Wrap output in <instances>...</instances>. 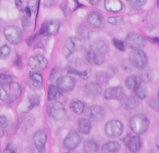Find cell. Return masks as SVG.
<instances>
[{
	"label": "cell",
	"instance_id": "b9f144b4",
	"mask_svg": "<svg viewBox=\"0 0 159 153\" xmlns=\"http://www.w3.org/2000/svg\"><path fill=\"white\" fill-rule=\"evenodd\" d=\"M28 6L30 7L32 12H35L37 10V0H29Z\"/></svg>",
	"mask_w": 159,
	"mask_h": 153
},
{
	"label": "cell",
	"instance_id": "f546056e",
	"mask_svg": "<svg viewBox=\"0 0 159 153\" xmlns=\"http://www.w3.org/2000/svg\"><path fill=\"white\" fill-rule=\"evenodd\" d=\"M29 79L31 84L35 87L40 86L43 83V76L37 72H32L29 73Z\"/></svg>",
	"mask_w": 159,
	"mask_h": 153
},
{
	"label": "cell",
	"instance_id": "2e32d148",
	"mask_svg": "<svg viewBox=\"0 0 159 153\" xmlns=\"http://www.w3.org/2000/svg\"><path fill=\"white\" fill-rule=\"evenodd\" d=\"M101 85L98 82H89L84 85L83 93L87 98H96L101 95Z\"/></svg>",
	"mask_w": 159,
	"mask_h": 153
},
{
	"label": "cell",
	"instance_id": "7dc6e473",
	"mask_svg": "<svg viewBox=\"0 0 159 153\" xmlns=\"http://www.w3.org/2000/svg\"><path fill=\"white\" fill-rule=\"evenodd\" d=\"M147 0H134V2L139 6H142L145 4Z\"/></svg>",
	"mask_w": 159,
	"mask_h": 153
},
{
	"label": "cell",
	"instance_id": "52a82bcc",
	"mask_svg": "<svg viewBox=\"0 0 159 153\" xmlns=\"http://www.w3.org/2000/svg\"><path fill=\"white\" fill-rule=\"evenodd\" d=\"M125 45L132 49H140L145 45V40L144 37L139 34L131 32L125 37Z\"/></svg>",
	"mask_w": 159,
	"mask_h": 153
},
{
	"label": "cell",
	"instance_id": "7c38bea8",
	"mask_svg": "<svg viewBox=\"0 0 159 153\" xmlns=\"http://www.w3.org/2000/svg\"><path fill=\"white\" fill-rule=\"evenodd\" d=\"M81 142L80 136L76 129L71 130L63 140V146L67 150L71 151L76 148Z\"/></svg>",
	"mask_w": 159,
	"mask_h": 153
},
{
	"label": "cell",
	"instance_id": "8992f818",
	"mask_svg": "<svg viewBox=\"0 0 159 153\" xmlns=\"http://www.w3.org/2000/svg\"><path fill=\"white\" fill-rule=\"evenodd\" d=\"M123 130V124L118 120L109 121L104 126V132L106 134L111 138L119 137L122 134Z\"/></svg>",
	"mask_w": 159,
	"mask_h": 153
},
{
	"label": "cell",
	"instance_id": "db71d44e",
	"mask_svg": "<svg viewBox=\"0 0 159 153\" xmlns=\"http://www.w3.org/2000/svg\"><path fill=\"white\" fill-rule=\"evenodd\" d=\"M157 96H158V100H159V91L158 92V94H157Z\"/></svg>",
	"mask_w": 159,
	"mask_h": 153
},
{
	"label": "cell",
	"instance_id": "5b68a950",
	"mask_svg": "<svg viewBox=\"0 0 159 153\" xmlns=\"http://www.w3.org/2000/svg\"><path fill=\"white\" fill-rule=\"evenodd\" d=\"M4 34L7 40L12 45H18L22 38V32L21 29L14 25L7 26L4 28Z\"/></svg>",
	"mask_w": 159,
	"mask_h": 153
},
{
	"label": "cell",
	"instance_id": "f6af8a7d",
	"mask_svg": "<svg viewBox=\"0 0 159 153\" xmlns=\"http://www.w3.org/2000/svg\"><path fill=\"white\" fill-rule=\"evenodd\" d=\"M24 11L25 12V15H26V16H27V17H30L31 16L32 12L31 9H30V7H29L28 6H25V7H24Z\"/></svg>",
	"mask_w": 159,
	"mask_h": 153
},
{
	"label": "cell",
	"instance_id": "7bdbcfd3",
	"mask_svg": "<svg viewBox=\"0 0 159 153\" xmlns=\"http://www.w3.org/2000/svg\"><path fill=\"white\" fill-rule=\"evenodd\" d=\"M7 126V119L4 115H0V128H6Z\"/></svg>",
	"mask_w": 159,
	"mask_h": 153
},
{
	"label": "cell",
	"instance_id": "277c9868",
	"mask_svg": "<svg viewBox=\"0 0 159 153\" xmlns=\"http://www.w3.org/2000/svg\"><path fill=\"white\" fill-rule=\"evenodd\" d=\"M47 113L50 118L55 120L62 119L66 113L64 105L60 101L55 100L51 101L47 107Z\"/></svg>",
	"mask_w": 159,
	"mask_h": 153
},
{
	"label": "cell",
	"instance_id": "7a4b0ae2",
	"mask_svg": "<svg viewBox=\"0 0 159 153\" xmlns=\"http://www.w3.org/2000/svg\"><path fill=\"white\" fill-rule=\"evenodd\" d=\"M130 64L139 70L145 68L148 63V57L145 52L140 49L132 50L129 55Z\"/></svg>",
	"mask_w": 159,
	"mask_h": 153
},
{
	"label": "cell",
	"instance_id": "30bf717a",
	"mask_svg": "<svg viewBox=\"0 0 159 153\" xmlns=\"http://www.w3.org/2000/svg\"><path fill=\"white\" fill-rule=\"evenodd\" d=\"M7 91L8 95L7 102L12 103L20 97L22 91V88L18 82L12 80L7 83Z\"/></svg>",
	"mask_w": 159,
	"mask_h": 153
},
{
	"label": "cell",
	"instance_id": "f5cc1de1",
	"mask_svg": "<svg viewBox=\"0 0 159 153\" xmlns=\"http://www.w3.org/2000/svg\"><path fill=\"white\" fill-rule=\"evenodd\" d=\"M157 7L159 9V0H157Z\"/></svg>",
	"mask_w": 159,
	"mask_h": 153
},
{
	"label": "cell",
	"instance_id": "f1b7e54d",
	"mask_svg": "<svg viewBox=\"0 0 159 153\" xmlns=\"http://www.w3.org/2000/svg\"><path fill=\"white\" fill-rule=\"evenodd\" d=\"M83 146L88 153H96L99 149L98 143L93 139H86L83 142Z\"/></svg>",
	"mask_w": 159,
	"mask_h": 153
},
{
	"label": "cell",
	"instance_id": "5bb4252c",
	"mask_svg": "<svg viewBox=\"0 0 159 153\" xmlns=\"http://www.w3.org/2000/svg\"><path fill=\"white\" fill-rule=\"evenodd\" d=\"M47 139V134L43 129L36 131L33 136V142L37 151L42 153L45 149V144Z\"/></svg>",
	"mask_w": 159,
	"mask_h": 153
},
{
	"label": "cell",
	"instance_id": "f35d334b",
	"mask_svg": "<svg viewBox=\"0 0 159 153\" xmlns=\"http://www.w3.org/2000/svg\"><path fill=\"white\" fill-rule=\"evenodd\" d=\"M150 107L155 111H159V100L155 98H152L148 101Z\"/></svg>",
	"mask_w": 159,
	"mask_h": 153
},
{
	"label": "cell",
	"instance_id": "1f68e13d",
	"mask_svg": "<svg viewBox=\"0 0 159 153\" xmlns=\"http://www.w3.org/2000/svg\"><path fill=\"white\" fill-rule=\"evenodd\" d=\"M96 82L100 85H105L109 82V76L108 73L104 71H98L94 75Z\"/></svg>",
	"mask_w": 159,
	"mask_h": 153
},
{
	"label": "cell",
	"instance_id": "816d5d0a",
	"mask_svg": "<svg viewBox=\"0 0 159 153\" xmlns=\"http://www.w3.org/2000/svg\"><path fill=\"white\" fill-rule=\"evenodd\" d=\"M147 153H159V150L152 149H150Z\"/></svg>",
	"mask_w": 159,
	"mask_h": 153
},
{
	"label": "cell",
	"instance_id": "e0dca14e",
	"mask_svg": "<svg viewBox=\"0 0 159 153\" xmlns=\"http://www.w3.org/2000/svg\"><path fill=\"white\" fill-rule=\"evenodd\" d=\"M124 92L120 86H111L106 89L104 93V98L106 100H121L124 98Z\"/></svg>",
	"mask_w": 159,
	"mask_h": 153
},
{
	"label": "cell",
	"instance_id": "f907efd6",
	"mask_svg": "<svg viewBox=\"0 0 159 153\" xmlns=\"http://www.w3.org/2000/svg\"><path fill=\"white\" fill-rule=\"evenodd\" d=\"M86 1H87L91 5L94 6V5H96V4H98L99 0H86Z\"/></svg>",
	"mask_w": 159,
	"mask_h": 153
},
{
	"label": "cell",
	"instance_id": "60d3db41",
	"mask_svg": "<svg viewBox=\"0 0 159 153\" xmlns=\"http://www.w3.org/2000/svg\"><path fill=\"white\" fill-rule=\"evenodd\" d=\"M23 20H22V25L23 26V29L27 31L29 30L28 29H30V21H29V19H28V17H23Z\"/></svg>",
	"mask_w": 159,
	"mask_h": 153
},
{
	"label": "cell",
	"instance_id": "6da1fadb",
	"mask_svg": "<svg viewBox=\"0 0 159 153\" xmlns=\"http://www.w3.org/2000/svg\"><path fill=\"white\" fill-rule=\"evenodd\" d=\"M149 120L143 114H135L129 120V127L131 131L137 135L146 132L149 126Z\"/></svg>",
	"mask_w": 159,
	"mask_h": 153
},
{
	"label": "cell",
	"instance_id": "ffe728a7",
	"mask_svg": "<svg viewBox=\"0 0 159 153\" xmlns=\"http://www.w3.org/2000/svg\"><path fill=\"white\" fill-rule=\"evenodd\" d=\"M127 145L130 152H131L132 153H136L140 150L141 147V139L137 135L132 136L129 138Z\"/></svg>",
	"mask_w": 159,
	"mask_h": 153
},
{
	"label": "cell",
	"instance_id": "9a60e30c",
	"mask_svg": "<svg viewBox=\"0 0 159 153\" xmlns=\"http://www.w3.org/2000/svg\"><path fill=\"white\" fill-rule=\"evenodd\" d=\"M87 22L94 29H101L104 26L105 20L103 16L97 11H91L87 16Z\"/></svg>",
	"mask_w": 159,
	"mask_h": 153
},
{
	"label": "cell",
	"instance_id": "4fadbf2b",
	"mask_svg": "<svg viewBox=\"0 0 159 153\" xmlns=\"http://www.w3.org/2000/svg\"><path fill=\"white\" fill-rule=\"evenodd\" d=\"M87 116L93 121L99 122L102 121L106 116L104 108L100 105L89 106L86 111Z\"/></svg>",
	"mask_w": 159,
	"mask_h": 153
},
{
	"label": "cell",
	"instance_id": "d4e9b609",
	"mask_svg": "<svg viewBox=\"0 0 159 153\" xmlns=\"http://www.w3.org/2000/svg\"><path fill=\"white\" fill-rule=\"evenodd\" d=\"M121 149L120 144L116 141H109L104 143L101 147L102 153H116Z\"/></svg>",
	"mask_w": 159,
	"mask_h": 153
},
{
	"label": "cell",
	"instance_id": "d590c367",
	"mask_svg": "<svg viewBox=\"0 0 159 153\" xmlns=\"http://www.w3.org/2000/svg\"><path fill=\"white\" fill-rule=\"evenodd\" d=\"M11 49L9 45L4 44L0 47V59L4 58L9 55Z\"/></svg>",
	"mask_w": 159,
	"mask_h": 153
},
{
	"label": "cell",
	"instance_id": "cb8c5ba5",
	"mask_svg": "<svg viewBox=\"0 0 159 153\" xmlns=\"http://www.w3.org/2000/svg\"><path fill=\"white\" fill-rule=\"evenodd\" d=\"M70 109L75 114L77 115L81 114L84 109V103L78 98L72 99L69 104Z\"/></svg>",
	"mask_w": 159,
	"mask_h": 153
},
{
	"label": "cell",
	"instance_id": "e575fe53",
	"mask_svg": "<svg viewBox=\"0 0 159 153\" xmlns=\"http://www.w3.org/2000/svg\"><path fill=\"white\" fill-rule=\"evenodd\" d=\"M136 96L140 100H143L146 98L147 95V88L143 86L140 85L136 90L134 91Z\"/></svg>",
	"mask_w": 159,
	"mask_h": 153
},
{
	"label": "cell",
	"instance_id": "836d02e7",
	"mask_svg": "<svg viewBox=\"0 0 159 153\" xmlns=\"http://www.w3.org/2000/svg\"><path fill=\"white\" fill-rule=\"evenodd\" d=\"M40 104V100L36 94L32 95L29 98V104L27 107V110H30L35 108V106H39Z\"/></svg>",
	"mask_w": 159,
	"mask_h": 153
},
{
	"label": "cell",
	"instance_id": "8d00e7d4",
	"mask_svg": "<svg viewBox=\"0 0 159 153\" xmlns=\"http://www.w3.org/2000/svg\"><path fill=\"white\" fill-rule=\"evenodd\" d=\"M112 42L113 45L117 49H118V50H119L120 51H122V52L125 51V43L122 40H120V39H119L117 38H114L112 39Z\"/></svg>",
	"mask_w": 159,
	"mask_h": 153
},
{
	"label": "cell",
	"instance_id": "ab89813d",
	"mask_svg": "<svg viewBox=\"0 0 159 153\" xmlns=\"http://www.w3.org/2000/svg\"><path fill=\"white\" fill-rule=\"evenodd\" d=\"M2 153H16V151L11 143H7Z\"/></svg>",
	"mask_w": 159,
	"mask_h": 153
},
{
	"label": "cell",
	"instance_id": "ac0fdd59",
	"mask_svg": "<svg viewBox=\"0 0 159 153\" xmlns=\"http://www.w3.org/2000/svg\"><path fill=\"white\" fill-rule=\"evenodd\" d=\"M105 55L101 53L89 49L86 53V61L92 65H100L105 61Z\"/></svg>",
	"mask_w": 159,
	"mask_h": 153
},
{
	"label": "cell",
	"instance_id": "bcb514c9",
	"mask_svg": "<svg viewBox=\"0 0 159 153\" xmlns=\"http://www.w3.org/2000/svg\"><path fill=\"white\" fill-rule=\"evenodd\" d=\"M150 40L152 43L155 44L159 45V38L157 37H150Z\"/></svg>",
	"mask_w": 159,
	"mask_h": 153
},
{
	"label": "cell",
	"instance_id": "8fae6325",
	"mask_svg": "<svg viewBox=\"0 0 159 153\" xmlns=\"http://www.w3.org/2000/svg\"><path fill=\"white\" fill-rule=\"evenodd\" d=\"M60 22L57 20H49L44 22L39 32V34L49 36L56 34L60 29Z\"/></svg>",
	"mask_w": 159,
	"mask_h": 153
},
{
	"label": "cell",
	"instance_id": "7402d4cb",
	"mask_svg": "<svg viewBox=\"0 0 159 153\" xmlns=\"http://www.w3.org/2000/svg\"><path fill=\"white\" fill-rule=\"evenodd\" d=\"M89 49L106 55L109 51L107 44L102 40H95L90 45Z\"/></svg>",
	"mask_w": 159,
	"mask_h": 153
},
{
	"label": "cell",
	"instance_id": "603a6c76",
	"mask_svg": "<svg viewBox=\"0 0 159 153\" xmlns=\"http://www.w3.org/2000/svg\"><path fill=\"white\" fill-rule=\"evenodd\" d=\"M77 128L80 132L83 134H88L90 132L91 129V121L89 119L85 118H79L77 121Z\"/></svg>",
	"mask_w": 159,
	"mask_h": 153
},
{
	"label": "cell",
	"instance_id": "d6a6232c",
	"mask_svg": "<svg viewBox=\"0 0 159 153\" xmlns=\"http://www.w3.org/2000/svg\"><path fill=\"white\" fill-rule=\"evenodd\" d=\"M107 21L109 24L117 26H120L124 24L125 21L124 19V17L122 16H111L109 17L107 19Z\"/></svg>",
	"mask_w": 159,
	"mask_h": 153
},
{
	"label": "cell",
	"instance_id": "9c48e42d",
	"mask_svg": "<svg viewBox=\"0 0 159 153\" xmlns=\"http://www.w3.org/2000/svg\"><path fill=\"white\" fill-rule=\"evenodd\" d=\"M48 60L42 55H36L30 57L28 60V65L33 72H39L45 70L48 66Z\"/></svg>",
	"mask_w": 159,
	"mask_h": 153
},
{
	"label": "cell",
	"instance_id": "d6986e66",
	"mask_svg": "<svg viewBox=\"0 0 159 153\" xmlns=\"http://www.w3.org/2000/svg\"><path fill=\"white\" fill-rule=\"evenodd\" d=\"M104 7L107 11L116 13L122 10L123 5L120 0H104Z\"/></svg>",
	"mask_w": 159,
	"mask_h": 153
},
{
	"label": "cell",
	"instance_id": "ee69618b",
	"mask_svg": "<svg viewBox=\"0 0 159 153\" xmlns=\"http://www.w3.org/2000/svg\"><path fill=\"white\" fill-rule=\"evenodd\" d=\"M15 4L17 7V8L18 9V10H19L20 11L22 12L24 11V7H23V3L22 0H14Z\"/></svg>",
	"mask_w": 159,
	"mask_h": 153
},
{
	"label": "cell",
	"instance_id": "4dcf8cb0",
	"mask_svg": "<svg viewBox=\"0 0 159 153\" xmlns=\"http://www.w3.org/2000/svg\"><path fill=\"white\" fill-rule=\"evenodd\" d=\"M139 105V101L138 100L133 96H130L128 97L123 103L124 108L127 110H134Z\"/></svg>",
	"mask_w": 159,
	"mask_h": 153
},
{
	"label": "cell",
	"instance_id": "9f6ffc18",
	"mask_svg": "<svg viewBox=\"0 0 159 153\" xmlns=\"http://www.w3.org/2000/svg\"></svg>",
	"mask_w": 159,
	"mask_h": 153
},
{
	"label": "cell",
	"instance_id": "ba28073f",
	"mask_svg": "<svg viewBox=\"0 0 159 153\" xmlns=\"http://www.w3.org/2000/svg\"><path fill=\"white\" fill-rule=\"evenodd\" d=\"M76 81L70 75H63L59 76L56 81L57 86L63 93H68L73 90L75 86Z\"/></svg>",
	"mask_w": 159,
	"mask_h": 153
},
{
	"label": "cell",
	"instance_id": "44dd1931",
	"mask_svg": "<svg viewBox=\"0 0 159 153\" xmlns=\"http://www.w3.org/2000/svg\"><path fill=\"white\" fill-rule=\"evenodd\" d=\"M141 80L139 75H131L127 77L124 83L126 88L131 91H135L141 85Z\"/></svg>",
	"mask_w": 159,
	"mask_h": 153
},
{
	"label": "cell",
	"instance_id": "484cf974",
	"mask_svg": "<svg viewBox=\"0 0 159 153\" xmlns=\"http://www.w3.org/2000/svg\"><path fill=\"white\" fill-rule=\"evenodd\" d=\"M139 76L142 82L148 83L153 80L155 76V73L151 68H147L146 67L145 68L140 70V72Z\"/></svg>",
	"mask_w": 159,
	"mask_h": 153
},
{
	"label": "cell",
	"instance_id": "3957f363",
	"mask_svg": "<svg viewBox=\"0 0 159 153\" xmlns=\"http://www.w3.org/2000/svg\"><path fill=\"white\" fill-rule=\"evenodd\" d=\"M83 47L82 40L76 37H68L63 48V54L65 58H68L74 52L79 51Z\"/></svg>",
	"mask_w": 159,
	"mask_h": 153
},
{
	"label": "cell",
	"instance_id": "c3c4849f",
	"mask_svg": "<svg viewBox=\"0 0 159 153\" xmlns=\"http://www.w3.org/2000/svg\"><path fill=\"white\" fill-rule=\"evenodd\" d=\"M34 39H35V35H32V36H30V37H29L28 38V39L27 40V44H28V45H31L32 44V42H34Z\"/></svg>",
	"mask_w": 159,
	"mask_h": 153
},
{
	"label": "cell",
	"instance_id": "681fc988",
	"mask_svg": "<svg viewBox=\"0 0 159 153\" xmlns=\"http://www.w3.org/2000/svg\"><path fill=\"white\" fill-rule=\"evenodd\" d=\"M155 144L157 147V148L159 150V133L157 135L155 140Z\"/></svg>",
	"mask_w": 159,
	"mask_h": 153
},
{
	"label": "cell",
	"instance_id": "11a10c76",
	"mask_svg": "<svg viewBox=\"0 0 159 153\" xmlns=\"http://www.w3.org/2000/svg\"><path fill=\"white\" fill-rule=\"evenodd\" d=\"M65 153H70V152H65Z\"/></svg>",
	"mask_w": 159,
	"mask_h": 153
},
{
	"label": "cell",
	"instance_id": "4316f807",
	"mask_svg": "<svg viewBox=\"0 0 159 153\" xmlns=\"http://www.w3.org/2000/svg\"><path fill=\"white\" fill-rule=\"evenodd\" d=\"M62 92L58 89V88L54 85H50L48 88L47 98L49 101H55L59 99L62 96Z\"/></svg>",
	"mask_w": 159,
	"mask_h": 153
},
{
	"label": "cell",
	"instance_id": "74e56055",
	"mask_svg": "<svg viewBox=\"0 0 159 153\" xmlns=\"http://www.w3.org/2000/svg\"><path fill=\"white\" fill-rule=\"evenodd\" d=\"M13 65L17 69H21L23 67V60L22 58L19 55H16L13 60Z\"/></svg>",
	"mask_w": 159,
	"mask_h": 153
},
{
	"label": "cell",
	"instance_id": "83f0119b",
	"mask_svg": "<svg viewBox=\"0 0 159 153\" xmlns=\"http://www.w3.org/2000/svg\"><path fill=\"white\" fill-rule=\"evenodd\" d=\"M67 73L78 75L81 79L84 80H86L91 76V71L90 69H86L83 71H79V70H77L76 69H75V68L70 67H68V68L67 70Z\"/></svg>",
	"mask_w": 159,
	"mask_h": 153
}]
</instances>
